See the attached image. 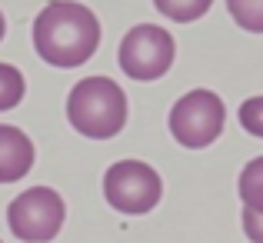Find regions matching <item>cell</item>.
I'll return each instance as SVG.
<instances>
[{"label":"cell","mask_w":263,"mask_h":243,"mask_svg":"<svg viewBox=\"0 0 263 243\" xmlns=\"http://www.w3.org/2000/svg\"><path fill=\"white\" fill-rule=\"evenodd\" d=\"M33 47L50 67H80L100 47V24L93 10L73 0H50L33 20Z\"/></svg>","instance_id":"1"},{"label":"cell","mask_w":263,"mask_h":243,"mask_svg":"<svg viewBox=\"0 0 263 243\" xmlns=\"http://www.w3.org/2000/svg\"><path fill=\"white\" fill-rule=\"evenodd\" d=\"M67 120L90 140H110L127 123V97L110 77H87L67 97Z\"/></svg>","instance_id":"2"},{"label":"cell","mask_w":263,"mask_h":243,"mask_svg":"<svg viewBox=\"0 0 263 243\" xmlns=\"http://www.w3.org/2000/svg\"><path fill=\"white\" fill-rule=\"evenodd\" d=\"M64 217H67L64 197L50 186L24 190L7 207V227L24 243H50L64 227Z\"/></svg>","instance_id":"3"},{"label":"cell","mask_w":263,"mask_h":243,"mask_svg":"<svg viewBox=\"0 0 263 243\" xmlns=\"http://www.w3.org/2000/svg\"><path fill=\"white\" fill-rule=\"evenodd\" d=\"M227 110L213 90H190L170 110V134L180 147L203 150L223 134Z\"/></svg>","instance_id":"4"},{"label":"cell","mask_w":263,"mask_h":243,"mask_svg":"<svg viewBox=\"0 0 263 243\" xmlns=\"http://www.w3.org/2000/svg\"><path fill=\"white\" fill-rule=\"evenodd\" d=\"M160 193H163L160 173L150 163L120 160L103 173V197H107V203L114 207V210L127 213V217L150 213L160 203Z\"/></svg>","instance_id":"5"},{"label":"cell","mask_w":263,"mask_h":243,"mask_svg":"<svg viewBox=\"0 0 263 243\" xmlns=\"http://www.w3.org/2000/svg\"><path fill=\"white\" fill-rule=\"evenodd\" d=\"M174 37L157 24H140L134 30H127V37L120 40V60L123 73L134 80H160L174 64Z\"/></svg>","instance_id":"6"},{"label":"cell","mask_w":263,"mask_h":243,"mask_svg":"<svg viewBox=\"0 0 263 243\" xmlns=\"http://www.w3.org/2000/svg\"><path fill=\"white\" fill-rule=\"evenodd\" d=\"M33 166V143L24 130L0 123V183H17Z\"/></svg>","instance_id":"7"},{"label":"cell","mask_w":263,"mask_h":243,"mask_svg":"<svg viewBox=\"0 0 263 243\" xmlns=\"http://www.w3.org/2000/svg\"><path fill=\"white\" fill-rule=\"evenodd\" d=\"M237 190H240V200H243L247 210L263 213V157H257V160H250L243 166Z\"/></svg>","instance_id":"8"},{"label":"cell","mask_w":263,"mask_h":243,"mask_svg":"<svg viewBox=\"0 0 263 243\" xmlns=\"http://www.w3.org/2000/svg\"><path fill=\"white\" fill-rule=\"evenodd\" d=\"M213 0H154V7L163 13V17L177 20V24H190V20H200L206 10H210Z\"/></svg>","instance_id":"9"},{"label":"cell","mask_w":263,"mask_h":243,"mask_svg":"<svg viewBox=\"0 0 263 243\" xmlns=\"http://www.w3.org/2000/svg\"><path fill=\"white\" fill-rule=\"evenodd\" d=\"M227 10L243 30L263 33V0H227Z\"/></svg>","instance_id":"10"},{"label":"cell","mask_w":263,"mask_h":243,"mask_svg":"<svg viewBox=\"0 0 263 243\" xmlns=\"http://www.w3.org/2000/svg\"><path fill=\"white\" fill-rule=\"evenodd\" d=\"M24 100V73L10 64H0V110H13Z\"/></svg>","instance_id":"11"},{"label":"cell","mask_w":263,"mask_h":243,"mask_svg":"<svg viewBox=\"0 0 263 243\" xmlns=\"http://www.w3.org/2000/svg\"><path fill=\"white\" fill-rule=\"evenodd\" d=\"M240 127L253 137H263V97H250L240 107Z\"/></svg>","instance_id":"12"},{"label":"cell","mask_w":263,"mask_h":243,"mask_svg":"<svg viewBox=\"0 0 263 243\" xmlns=\"http://www.w3.org/2000/svg\"><path fill=\"white\" fill-rule=\"evenodd\" d=\"M243 233H247L250 243H263V213L243 207Z\"/></svg>","instance_id":"13"},{"label":"cell","mask_w":263,"mask_h":243,"mask_svg":"<svg viewBox=\"0 0 263 243\" xmlns=\"http://www.w3.org/2000/svg\"><path fill=\"white\" fill-rule=\"evenodd\" d=\"M4 33H7V20H4V10H0V40H4Z\"/></svg>","instance_id":"14"}]
</instances>
